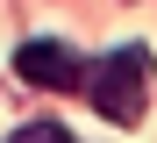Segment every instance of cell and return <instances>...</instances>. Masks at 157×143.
Returning a JSON list of instances; mask_svg holds the SVG:
<instances>
[{
  "label": "cell",
  "instance_id": "cell-1",
  "mask_svg": "<svg viewBox=\"0 0 157 143\" xmlns=\"http://www.w3.org/2000/svg\"><path fill=\"white\" fill-rule=\"evenodd\" d=\"M86 93H93V107L107 114V122H143V100H150V50L143 43H121V50H107L100 65L86 72Z\"/></svg>",
  "mask_w": 157,
  "mask_h": 143
},
{
  "label": "cell",
  "instance_id": "cell-2",
  "mask_svg": "<svg viewBox=\"0 0 157 143\" xmlns=\"http://www.w3.org/2000/svg\"><path fill=\"white\" fill-rule=\"evenodd\" d=\"M14 72L29 79V86H50V93H64V86H86V65L71 57V43H50V36L21 43V50H14Z\"/></svg>",
  "mask_w": 157,
  "mask_h": 143
},
{
  "label": "cell",
  "instance_id": "cell-3",
  "mask_svg": "<svg viewBox=\"0 0 157 143\" xmlns=\"http://www.w3.org/2000/svg\"><path fill=\"white\" fill-rule=\"evenodd\" d=\"M7 143H71V129H57V122H29V129H14Z\"/></svg>",
  "mask_w": 157,
  "mask_h": 143
}]
</instances>
